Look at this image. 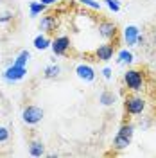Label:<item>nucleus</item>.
Wrapping results in <instances>:
<instances>
[{"instance_id": "obj_26", "label": "nucleus", "mask_w": 156, "mask_h": 158, "mask_svg": "<svg viewBox=\"0 0 156 158\" xmlns=\"http://www.w3.org/2000/svg\"><path fill=\"white\" fill-rule=\"evenodd\" d=\"M149 124H151V122H149V120H144V122H140V126H142V128H147V126H149Z\"/></svg>"}, {"instance_id": "obj_1", "label": "nucleus", "mask_w": 156, "mask_h": 158, "mask_svg": "<svg viewBox=\"0 0 156 158\" xmlns=\"http://www.w3.org/2000/svg\"><path fill=\"white\" fill-rule=\"evenodd\" d=\"M135 137V126L131 122H124L118 128L117 135L113 137V149L115 151H124V149L131 144V140Z\"/></svg>"}, {"instance_id": "obj_24", "label": "nucleus", "mask_w": 156, "mask_h": 158, "mask_svg": "<svg viewBox=\"0 0 156 158\" xmlns=\"http://www.w3.org/2000/svg\"><path fill=\"white\" fill-rule=\"evenodd\" d=\"M142 45H146V38H144V34H140V36H138V41H137V47H142Z\"/></svg>"}, {"instance_id": "obj_12", "label": "nucleus", "mask_w": 156, "mask_h": 158, "mask_svg": "<svg viewBox=\"0 0 156 158\" xmlns=\"http://www.w3.org/2000/svg\"><path fill=\"white\" fill-rule=\"evenodd\" d=\"M50 43H52V40H50L49 34H45V32L38 34L36 38L32 40V45H34V49H36V50H47V49H50Z\"/></svg>"}, {"instance_id": "obj_22", "label": "nucleus", "mask_w": 156, "mask_h": 158, "mask_svg": "<svg viewBox=\"0 0 156 158\" xmlns=\"http://www.w3.org/2000/svg\"><path fill=\"white\" fill-rule=\"evenodd\" d=\"M11 133H9V128H6V126H0V144H6L7 140H9Z\"/></svg>"}, {"instance_id": "obj_25", "label": "nucleus", "mask_w": 156, "mask_h": 158, "mask_svg": "<svg viewBox=\"0 0 156 158\" xmlns=\"http://www.w3.org/2000/svg\"><path fill=\"white\" fill-rule=\"evenodd\" d=\"M39 2H43L45 6H52V4H56V2H59V0H39Z\"/></svg>"}, {"instance_id": "obj_10", "label": "nucleus", "mask_w": 156, "mask_h": 158, "mask_svg": "<svg viewBox=\"0 0 156 158\" xmlns=\"http://www.w3.org/2000/svg\"><path fill=\"white\" fill-rule=\"evenodd\" d=\"M93 56H95L99 61L108 63V61H111V59H113V56H115V47H113L111 43H101L97 49H95Z\"/></svg>"}, {"instance_id": "obj_2", "label": "nucleus", "mask_w": 156, "mask_h": 158, "mask_svg": "<svg viewBox=\"0 0 156 158\" xmlns=\"http://www.w3.org/2000/svg\"><path fill=\"white\" fill-rule=\"evenodd\" d=\"M146 108H147L146 99L137 95V92H133L131 95H126V99H124V110H126L127 115H131V117L142 115L146 111Z\"/></svg>"}, {"instance_id": "obj_14", "label": "nucleus", "mask_w": 156, "mask_h": 158, "mask_svg": "<svg viewBox=\"0 0 156 158\" xmlns=\"http://www.w3.org/2000/svg\"><path fill=\"white\" fill-rule=\"evenodd\" d=\"M135 61V56L129 49H122L117 52V63L118 65H131Z\"/></svg>"}, {"instance_id": "obj_7", "label": "nucleus", "mask_w": 156, "mask_h": 158, "mask_svg": "<svg viewBox=\"0 0 156 158\" xmlns=\"http://www.w3.org/2000/svg\"><path fill=\"white\" fill-rule=\"evenodd\" d=\"M58 25H59V18L56 16V15H52V13L43 15L41 20H39V31L45 32V34H52V32H56Z\"/></svg>"}, {"instance_id": "obj_19", "label": "nucleus", "mask_w": 156, "mask_h": 158, "mask_svg": "<svg viewBox=\"0 0 156 158\" xmlns=\"http://www.w3.org/2000/svg\"><path fill=\"white\" fill-rule=\"evenodd\" d=\"M81 6H84V7H90V9L93 11H99L101 7H102V4L101 2H97V0H77Z\"/></svg>"}, {"instance_id": "obj_20", "label": "nucleus", "mask_w": 156, "mask_h": 158, "mask_svg": "<svg viewBox=\"0 0 156 158\" xmlns=\"http://www.w3.org/2000/svg\"><path fill=\"white\" fill-rule=\"evenodd\" d=\"M104 4H106V7L111 13H118L120 11V2L118 0H104Z\"/></svg>"}, {"instance_id": "obj_5", "label": "nucleus", "mask_w": 156, "mask_h": 158, "mask_svg": "<svg viewBox=\"0 0 156 158\" xmlns=\"http://www.w3.org/2000/svg\"><path fill=\"white\" fill-rule=\"evenodd\" d=\"M25 76H27V67H20V65L9 63L7 69L4 70V74H2V79L6 83H9V85H14V83H20Z\"/></svg>"}, {"instance_id": "obj_3", "label": "nucleus", "mask_w": 156, "mask_h": 158, "mask_svg": "<svg viewBox=\"0 0 156 158\" xmlns=\"http://www.w3.org/2000/svg\"><path fill=\"white\" fill-rule=\"evenodd\" d=\"M144 74L142 70H137V69H127L124 72V85L129 92H142L144 90Z\"/></svg>"}, {"instance_id": "obj_6", "label": "nucleus", "mask_w": 156, "mask_h": 158, "mask_svg": "<svg viewBox=\"0 0 156 158\" xmlns=\"http://www.w3.org/2000/svg\"><path fill=\"white\" fill-rule=\"evenodd\" d=\"M68 49H70V38L65 36V34L56 36L52 40V43H50V50H52L54 56H65L68 52Z\"/></svg>"}, {"instance_id": "obj_15", "label": "nucleus", "mask_w": 156, "mask_h": 158, "mask_svg": "<svg viewBox=\"0 0 156 158\" xmlns=\"http://www.w3.org/2000/svg\"><path fill=\"white\" fill-rule=\"evenodd\" d=\"M47 7H49V6H45V4H43V2H39V0L31 2V4H29V16H31V18H36V16H39V15H43Z\"/></svg>"}, {"instance_id": "obj_17", "label": "nucleus", "mask_w": 156, "mask_h": 158, "mask_svg": "<svg viewBox=\"0 0 156 158\" xmlns=\"http://www.w3.org/2000/svg\"><path fill=\"white\" fill-rule=\"evenodd\" d=\"M99 102L102 104V106H113L115 104V94L113 92H109V90H104V92H101V95H99Z\"/></svg>"}, {"instance_id": "obj_27", "label": "nucleus", "mask_w": 156, "mask_h": 158, "mask_svg": "<svg viewBox=\"0 0 156 158\" xmlns=\"http://www.w3.org/2000/svg\"><path fill=\"white\" fill-rule=\"evenodd\" d=\"M154 106H156V102H154Z\"/></svg>"}, {"instance_id": "obj_8", "label": "nucleus", "mask_w": 156, "mask_h": 158, "mask_svg": "<svg viewBox=\"0 0 156 158\" xmlns=\"http://www.w3.org/2000/svg\"><path fill=\"white\" fill-rule=\"evenodd\" d=\"M76 76L81 81H84V83H93L95 77H97V72H95V69L92 65H88V63H79L77 67H76Z\"/></svg>"}, {"instance_id": "obj_9", "label": "nucleus", "mask_w": 156, "mask_h": 158, "mask_svg": "<svg viewBox=\"0 0 156 158\" xmlns=\"http://www.w3.org/2000/svg\"><path fill=\"white\" fill-rule=\"evenodd\" d=\"M97 31H99V36L104 38L106 41H111V40L117 38V25L113 22H109V20H102L99 23Z\"/></svg>"}, {"instance_id": "obj_16", "label": "nucleus", "mask_w": 156, "mask_h": 158, "mask_svg": "<svg viewBox=\"0 0 156 158\" xmlns=\"http://www.w3.org/2000/svg\"><path fill=\"white\" fill-rule=\"evenodd\" d=\"M59 74H61V67L58 63H50L43 69V77L45 79H58Z\"/></svg>"}, {"instance_id": "obj_11", "label": "nucleus", "mask_w": 156, "mask_h": 158, "mask_svg": "<svg viewBox=\"0 0 156 158\" xmlns=\"http://www.w3.org/2000/svg\"><path fill=\"white\" fill-rule=\"evenodd\" d=\"M142 32L138 29V25H126L124 31H122V38H124V43L127 47H137V41H138V36Z\"/></svg>"}, {"instance_id": "obj_23", "label": "nucleus", "mask_w": 156, "mask_h": 158, "mask_svg": "<svg viewBox=\"0 0 156 158\" xmlns=\"http://www.w3.org/2000/svg\"><path fill=\"white\" fill-rule=\"evenodd\" d=\"M111 72H113V70L109 69V67H104V69L101 70V74H102L104 79H111Z\"/></svg>"}, {"instance_id": "obj_13", "label": "nucleus", "mask_w": 156, "mask_h": 158, "mask_svg": "<svg viewBox=\"0 0 156 158\" xmlns=\"http://www.w3.org/2000/svg\"><path fill=\"white\" fill-rule=\"evenodd\" d=\"M29 155L34 158H39L45 155V144L41 140H31L29 144Z\"/></svg>"}, {"instance_id": "obj_21", "label": "nucleus", "mask_w": 156, "mask_h": 158, "mask_svg": "<svg viewBox=\"0 0 156 158\" xmlns=\"http://www.w3.org/2000/svg\"><path fill=\"white\" fill-rule=\"evenodd\" d=\"M13 18H14V15H13L11 11H4V13H0V25H6V23L13 22Z\"/></svg>"}, {"instance_id": "obj_18", "label": "nucleus", "mask_w": 156, "mask_h": 158, "mask_svg": "<svg viewBox=\"0 0 156 158\" xmlns=\"http://www.w3.org/2000/svg\"><path fill=\"white\" fill-rule=\"evenodd\" d=\"M29 59H31V52L29 50H20L16 54V58L13 59L14 65H20V67H27L29 65Z\"/></svg>"}, {"instance_id": "obj_4", "label": "nucleus", "mask_w": 156, "mask_h": 158, "mask_svg": "<svg viewBox=\"0 0 156 158\" xmlns=\"http://www.w3.org/2000/svg\"><path fill=\"white\" fill-rule=\"evenodd\" d=\"M43 117H45L43 108H39L36 104H29V106H25V108L22 110V120L27 126H36V124H39L43 120Z\"/></svg>"}]
</instances>
